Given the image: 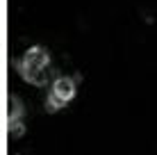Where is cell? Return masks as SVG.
I'll list each match as a JSON object with an SVG mask.
<instances>
[{
    "mask_svg": "<svg viewBox=\"0 0 157 155\" xmlns=\"http://www.w3.org/2000/svg\"><path fill=\"white\" fill-rule=\"evenodd\" d=\"M75 80L71 78H55L50 84V91H48V100H46V107L48 112H57L62 107H66L68 103L75 98Z\"/></svg>",
    "mask_w": 157,
    "mask_h": 155,
    "instance_id": "2",
    "label": "cell"
},
{
    "mask_svg": "<svg viewBox=\"0 0 157 155\" xmlns=\"http://www.w3.org/2000/svg\"><path fill=\"white\" fill-rule=\"evenodd\" d=\"M16 68H18V73L23 76L25 82L34 84V87H46V84L50 82V76H52L50 55H48V50L41 48V46L30 48L23 60L16 62Z\"/></svg>",
    "mask_w": 157,
    "mask_h": 155,
    "instance_id": "1",
    "label": "cell"
}]
</instances>
